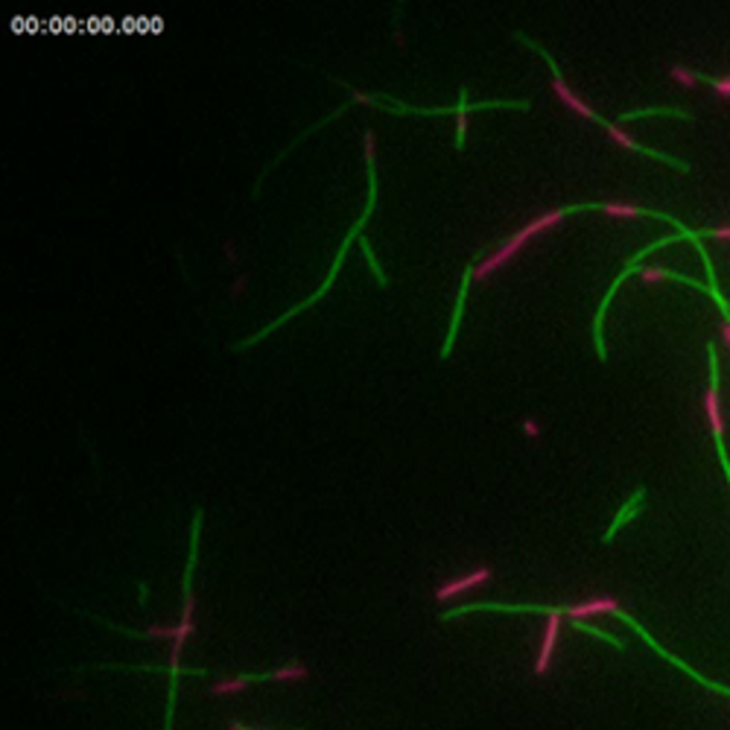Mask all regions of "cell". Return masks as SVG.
Masks as SVG:
<instances>
[{"label": "cell", "mask_w": 730, "mask_h": 730, "mask_svg": "<svg viewBox=\"0 0 730 730\" xmlns=\"http://www.w3.org/2000/svg\"><path fill=\"white\" fill-rule=\"evenodd\" d=\"M362 146H365V164H368V202H365V213H362V217L357 220V225H354L351 231H348V237L342 240V245H339V252H336V260H334V269H330L327 280H324V284H322V287H319L316 292H313V295L307 298L304 304H298L295 310H287L284 316H280V319H278L275 324H269V327H263L260 334H255L252 339H245V342H240V345H237V351H245L248 345H255L257 339H263V336H269V334H272V330H275L278 324H284L287 319H292V316H295V313H301V310H307V307H310L313 301H319V298H322V295H324V292H327L330 287H334V278H336V275H339V269H342V260H345V255H348V245H351V240H357V237H359V231H362V225L368 222V217H371V210H374V205H377V170H374V155H377V146H374V131H371V129H368V131H365V135H362Z\"/></svg>", "instance_id": "obj_1"}, {"label": "cell", "mask_w": 730, "mask_h": 730, "mask_svg": "<svg viewBox=\"0 0 730 730\" xmlns=\"http://www.w3.org/2000/svg\"><path fill=\"white\" fill-rule=\"evenodd\" d=\"M587 208H599V205H573V208H558V210H546V213H541V217L529 220L520 231H514V234H511L500 248H494V252H491L482 263H476V266H473V280H485V278H491L496 269H503L508 260L517 257V255L523 252V248L529 245V240H532V237H538V234H543V231L555 228L564 217H567L570 210H587Z\"/></svg>", "instance_id": "obj_2"}, {"label": "cell", "mask_w": 730, "mask_h": 730, "mask_svg": "<svg viewBox=\"0 0 730 730\" xmlns=\"http://www.w3.org/2000/svg\"><path fill=\"white\" fill-rule=\"evenodd\" d=\"M491 578H494L491 567H485V564H479V567L468 570L464 575H459V578H450V582L438 585L433 596H436V602H450V599H456V596H461V593H468V590H476V587L488 585Z\"/></svg>", "instance_id": "obj_3"}, {"label": "cell", "mask_w": 730, "mask_h": 730, "mask_svg": "<svg viewBox=\"0 0 730 730\" xmlns=\"http://www.w3.org/2000/svg\"><path fill=\"white\" fill-rule=\"evenodd\" d=\"M538 53H541L546 62H550V68H552V91L558 94V99H561V103L567 106L570 111H575L578 117H587V120H596V123H605V120L599 117V114H596V111L590 108V103H585V99L578 96V94H575L570 85H567V82H564V76L555 71V62L550 59V53H546V50H538Z\"/></svg>", "instance_id": "obj_4"}, {"label": "cell", "mask_w": 730, "mask_h": 730, "mask_svg": "<svg viewBox=\"0 0 730 730\" xmlns=\"http://www.w3.org/2000/svg\"><path fill=\"white\" fill-rule=\"evenodd\" d=\"M620 610V599L617 596H590V599H582V602H573V605H564L561 613L567 620H593V617H602V613H617Z\"/></svg>", "instance_id": "obj_5"}, {"label": "cell", "mask_w": 730, "mask_h": 730, "mask_svg": "<svg viewBox=\"0 0 730 730\" xmlns=\"http://www.w3.org/2000/svg\"><path fill=\"white\" fill-rule=\"evenodd\" d=\"M710 365H713V383L704 392V412H707V421H710V429H713V438H722L724 436V421H722L719 383H716V354H713V348H710Z\"/></svg>", "instance_id": "obj_6"}, {"label": "cell", "mask_w": 730, "mask_h": 730, "mask_svg": "<svg viewBox=\"0 0 730 730\" xmlns=\"http://www.w3.org/2000/svg\"><path fill=\"white\" fill-rule=\"evenodd\" d=\"M252 681H255V672H248V675H234V678H222V681L210 684L208 692H210V695H237V692H243Z\"/></svg>", "instance_id": "obj_7"}, {"label": "cell", "mask_w": 730, "mask_h": 730, "mask_svg": "<svg viewBox=\"0 0 730 730\" xmlns=\"http://www.w3.org/2000/svg\"><path fill=\"white\" fill-rule=\"evenodd\" d=\"M643 496H645V491H643V488H637V494H634L631 500H628V503H625V506L620 508V514H617V517H613V526H610L608 532H605V543H610V541H613V535H617L620 529H622V523H625V520L631 517V514H634V511L640 508V503H643Z\"/></svg>", "instance_id": "obj_8"}, {"label": "cell", "mask_w": 730, "mask_h": 730, "mask_svg": "<svg viewBox=\"0 0 730 730\" xmlns=\"http://www.w3.org/2000/svg\"><path fill=\"white\" fill-rule=\"evenodd\" d=\"M602 210L608 217H617V220H637V217H654V213L643 210L637 205H628V202H602Z\"/></svg>", "instance_id": "obj_9"}, {"label": "cell", "mask_w": 730, "mask_h": 730, "mask_svg": "<svg viewBox=\"0 0 730 730\" xmlns=\"http://www.w3.org/2000/svg\"><path fill=\"white\" fill-rule=\"evenodd\" d=\"M468 108H471V103H468L464 88H461V99H459V106H456V149H461L464 135H468Z\"/></svg>", "instance_id": "obj_10"}, {"label": "cell", "mask_w": 730, "mask_h": 730, "mask_svg": "<svg viewBox=\"0 0 730 730\" xmlns=\"http://www.w3.org/2000/svg\"><path fill=\"white\" fill-rule=\"evenodd\" d=\"M669 76H672L675 82H681L684 88H695V85H699V76L689 73L687 68H681V64H672V68H669Z\"/></svg>", "instance_id": "obj_11"}, {"label": "cell", "mask_w": 730, "mask_h": 730, "mask_svg": "<svg viewBox=\"0 0 730 730\" xmlns=\"http://www.w3.org/2000/svg\"><path fill=\"white\" fill-rule=\"evenodd\" d=\"M640 278L643 280H672L675 275L669 269H660V266H643L640 269Z\"/></svg>", "instance_id": "obj_12"}, {"label": "cell", "mask_w": 730, "mask_h": 730, "mask_svg": "<svg viewBox=\"0 0 730 730\" xmlns=\"http://www.w3.org/2000/svg\"><path fill=\"white\" fill-rule=\"evenodd\" d=\"M362 243V252H365V257H368V263H371V269H374V275L380 278V287H386V275H383V269H380V263H377V257H374V252H371V245H368V240H359Z\"/></svg>", "instance_id": "obj_13"}, {"label": "cell", "mask_w": 730, "mask_h": 730, "mask_svg": "<svg viewBox=\"0 0 730 730\" xmlns=\"http://www.w3.org/2000/svg\"><path fill=\"white\" fill-rule=\"evenodd\" d=\"M523 433H526L529 438H538V436H541V427H538L532 418H526V421H523Z\"/></svg>", "instance_id": "obj_14"}, {"label": "cell", "mask_w": 730, "mask_h": 730, "mask_svg": "<svg viewBox=\"0 0 730 730\" xmlns=\"http://www.w3.org/2000/svg\"><path fill=\"white\" fill-rule=\"evenodd\" d=\"M713 88H716V94H722V96H730V76L727 79H716V82H713Z\"/></svg>", "instance_id": "obj_15"}, {"label": "cell", "mask_w": 730, "mask_h": 730, "mask_svg": "<svg viewBox=\"0 0 730 730\" xmlns=\"http://www.w3.org/2000/svg\"><path fill=\"white\" fill-rule=\"evenodd\" d=\"M710 234L716 237V240H730V225H722V228H713Z\"/></svg>", "instance_id": "obj_16"}, {"label": "cell", "mask_w": 730, "mask_h": 730, "mask_svg": "<svg viewBox=\"0 0 730 730\" xmlns=\"http://www.w3.org/2000/svg\"><path fill=\"white\" fill-rule=\"evenodd\" d=\"M722 336H724V345L730 348V316H724V322H722Z\"/></svg>", "instance_id": "obj_17"}, {"label": "cell", "mask_w": 730, "mask_h": 730, "mask_svg": "<svg viewBox=\"0 0 730 730\" xmlns=\"http://www.w3.org/2000/svg\"><path fill=\"white\" fill-rule=\"evenodd\" d=\"M228 730H260V727H245V724H240V722H231ZM295 730H304V727H295Z\"/></svg>", "instance_id": "obj_18"}]
</instances>
